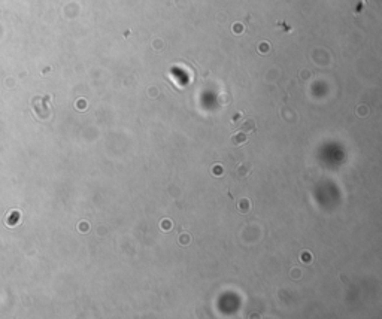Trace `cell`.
Instances as JSON below:
<instances>
[{"label":"cell","instance_id":"cell-1","mask_svg":"<svg viewBox=\"0 0 382 319\" xmlns=\"http://www.w3.org/2000/svg\"><path fill=\"white\" fill-rule=\"evenodd\" d=\"M214 170H216V175H221V167H220V165L214 167Z\"/></svg>","mask_w":382,"mask_h":319}]
</instances>
